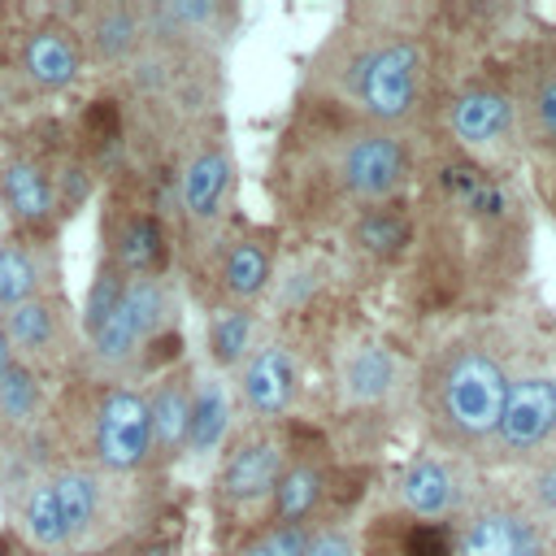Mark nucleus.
I'll return each mask as SVG.
<instances>
[{"instance_id":"4","label":"nucleus","mask_w":556,"mask_h":556,"mask_svg":"<svg viewBox=\"0 0 556 556\" xmlns=\"http://www.w3.org/2000/svg\"><path fill=\"white\" fill-rule=\"evenodd\" d=\"M504 391V326L500 317H482L430 339V348L413 361L408 408L430 452H447L478 465L486 443L495 439Z\"/></svg>"},{"instance_id":"15","label":"nucleus","mask_w":556,"mask_h":556,"mask_svg":"<svg viewBox=\"0 0 556 556\" xmlns=\"http://www.w3.org/2000/svg\"><path fill=\"white\" fill-rule=\"evenodd\" d=\"M491 473H482L473 460H460V456H447V452H413L387 482V508H400L408 517H421V521H439V526H452L469 504L473 495L482 491Z\"/></svg>"},{"instance_id":"26","label":"nucleus","mask_w":556,"mask_h":556,"mask_svg":"<svg viewBox=\"0 0 556 556\" xmlns=\"http://www.w3.org/2000/svg\"><path fill=\"white\" fill-rule=\"evenodd\" d=\"M182 547V504H169L143 534L130 539V556H178Z\"/></svg>"},{"instance_id":"10","label":"nucleus","mask_w":556,"mask_h":556,"mask_svg":"<svg viewBox=\"0 0 556 556\" xmlns=\"http://www.w3.org/2000/svg\"><path fill=\"white\" fill-rule=\"evenodd\" d=\"M83 74L87 52L65 4L0 9V104L65 96Z\"/></svg>"},{"instance_id":"11","label":"nucleus","mask_w":556,"mask_h":556,"mask_svg":"<svg viewBox=\"0 0 556 556\" xmlns=\"http://www.w3.org/2000/svg\"><path fill=\"white\" fill-rule=\"evenodd\" d=\"M235 148L226 117L204 122L174 156V261L235 217Z\"/></svg>"},{"instance_id":"14","label":"nucleus","mask_w":556,"mask_h":556,"mask_svg":"<svg viewBox=\"0 0 556 556\" xmlns=\"http://www.w3.org/2000/svg\"><path fill=\"white\" fill-rule=\"evenodd\" d=\"M9 352L17 365L39 374L48 387H61L78 365H83V330H78V308L70 304L65 291L26 300L9 313H0Z\"/></svg>"},{"instance_id":"5","label":"nucleus","mask_w":556,"mask_h":556,"mask_svg":"<svg viewBox=\"0 0 556 556\" xmlns=\"http://www.w3.org/2000/svg\"><path fill=\"white\" fill-rule=\"evenodd\" d=\"M48 460L96 465L109 473H169L156 460L143 387L74 369L52 391Z\"/></svg>"},{"instance_id":"2","label":"nucleus","mask_w":556,"mask_h":556,"mask_svg":"<svg viewBox=\"0 0 556 556\" xmlns=\"http://www.w3.org/2000/svg\"><path fill=\"white\" fill-rule=\"evenodd\" d=\"M486 4H413V0H361L348 4L300 70L308 96L334 100L369 126L426 143L434 117L460 70L486 52L460 43L495 22Z\"/></svg>"},{"instance_id":"27","label":"nucleus","mask_w":556,"mask_h":556,"mask_svg":"<svg viewBox=\"0 0 556 556\" xmlns=\"http://www.w3.org/2000/svg\"><path fill=\"white\" fill-rule=\"evenodd\" d=\"M313 530H295V526H265L252 539H243L235 552L226 556H304Z\"/></svg>"},{"instance_id":"22","label":"nucleus","mask_w":556,"mask_h":556,"mask_svg":"<svg viewBox=\"0 0 556 556\" xmlns=\"http://www.w3.org/2000/svg\"><path fill=\"white\" fill-rule=\"evenodd\" d=\"M356 556H456V547H452V526L421 521L382 504L361 521Z\"/></svg>"},{"instance_id":"6","label":"nucleus","mask_w":556,"mask_h":556,"mask_svg":"<svg viewBox=\"0 0 556 556\" xmlns=\"http://www.w3.org/2000/svg\"><path fill=\"white\" fill-rule=\"evenodd\" d=\"M187 361L182 352V287L174 274L165 278H130L109 321L83 343L87 374L122 378L148 387L169 365Z\"/></svg>"},{"instance_id":"3","label":"nucleus","mask_w":556,"mask_h":556,"mask_svg":"<svg viewBox=\"0 0 556 556\" xmlns=\"http://www.w3.org/2000/svg\"><path fill=\"white\" fill-rule=\"evenodd\" d=\"M417 165V139L369 126L334 100L295 91L265 165L274 226L287 243L339 239L361 213L408 195Z\"/></svg>"},{"instance_id":"19","label":"nucleus","mask_w":556,"mask_h":556,"mask_svg":"<svg viewBox=\"0 0 556 556\" xmlns=\"http://www.w3.org/2000/svg\"><path fill=\"white\" fill-rule=\"evenodd\" d=\"M65 291V261L61 239H35V235H0V313Z\"/></svg>"},{"instance_id":"18","label":"nucleus","mask_w":556,"mask_h":556,"mask_svg":"<svg viewBox=\"0 0 556 556\" xmlns=\"http://www.w3.org/2000/svg\"><path fill=\"white\" fill-rule=\"evenodd\" d=\"M348 274H400L408 248H413V200H387L369 213H361L343 235Z\"/></svg>"},{"instance_id":"28","label":"nucleus","mask_w":556,"mask_h":556,"mask_svg":"<svg viewBox=\"0 0 556 556\" xmlns=\"http://www.w3.org/2000/svg\"><path fill=\"white\" fill-rule=\"evenodd\" d=\"M304 556H356V530H352V526H326V530H313Z\"/></svg>"},{"instance_id":"17","label":"nucleus","mask_w":556,"mask_h":556,"mask_svg":"<svg viewBox=\"0 0 556 556\" xmlns=\"http://www.w3.org/2000/svg\"><path fill=\"white\" fill-rule=\"evenodd\" d=\"M78 43L87 52V65L117 74L143 43H148V26H143V0H91V4H65Z\"/></svg>"},{"instance_id":"9","label":"nucleus","mask_w":556,"mask_h":556,"mask_svg":"<svg viewBox=\"0 0 556 556\" xmlns=\"http://www.w3.org/2000/svg\"><path fill=\"white\" fill-rule=\"evenodd\" d=\"M430 139L447 143L452 152H460V156H469L495 174H513L526 161L504 48L478 52L460 70V78L452 83V91L439 104Z\"/></svg>"},{"instance_id":"30","label":"nucleus","mask_w":556,"mask_h":556,"mask_svg":"<svg viewBox=\"0 0 556 556\" xmlns=\"http://www.w3.org/2000/svg\"><path fill=\"white\" fill-rule=\"evenodd\" d=\"M0 556H35V552H30V547H26V543L4 526V530H0Z\"/></svg>"},{"instance_id":"13","label":"nucleus","mask_w":556,"mask_h":556,"mask_svg":"<svg viewBox=\"0 0 556 556\" xmlns=\"http://www.w3.org/2000/svg\"><path fill=\"white\" fill-rule=\"evenodd\" d=\"M517 135L530 161L556 152V26L539 22L530 30H513L504 39Z\"/></svg>"},{"instance_id":"24","label":"nucleus","mask_w":556,"mask_h":556,"mask_svg":"<svg viewBox=\"0 0 556 556\" xmlns=\"http://www.w3.org/2000/svg\"><path fill=\"white\" fill-rule=\"evenodd\" d=\"M261 339H265L261 308H213V313H204V361L222 378H230L252 356V348Z\"/></svg>"},{"instance_id":"16","label":"nucleus","mask_w":556,"mask_h":556,"mask_svg":"<svg viewBox=\"0 0 556 556\" xmlns=\"http://www.w3.org/2000/svg\"><path fill=\"white\" fill-rule=\"evenodd\" d=\"M230 395L243 421H287L304 417V395H308V361L282 339L265 334L252 356L230 374Z\"/></svg>"},{"instance_id":"29","label":"nucleus","mask_w":556,"mask_h":556,"mask_svg":"<svg viewBox=\"0 0 556 556\" xmlns=\"http://www.w3.org/2000/svg\"><path fill=\"white\" fill-rule=\"evenodd\" d=\"M534 195H539L543 213L556 222V152L534 161Z\"/></svg>"},{"instance_id":"1","label":"nucleus","mask_w":556,"mask_h":556,"mask_svg":"<svg viewBox=\"0 0 556 556\" xmlns=\"http://www.w3.org/2000/svg\"><path fill=\"white\" fill-rule=\"evenodd\" d=\"M408 200L413 248L395 274L404 321L452 330L508 313L530 269V208L513 178L426 139Z\"/></svg>"},{"instance_id":"12","label":"nucleus","mask_w":556,"mask_h":556,"mask_svg":"<svg viewBox=\"0 0 556 556\" xmlns=\"http://www.w3.org/2000/svg\"><path fill=\"white\" fill-rule=\"evenodd\" d=\"M452 547L456 556H556V534L526 508L508 478L491 473L452 521Z\"/></svg>"},{"instance_id":"8","label":"nucleus","mask_w":556,"mask_h":556,"mask_svg":"<svg viewBox=\"0 0 556 556\" xmlns=\"http://www.w3.org/2000/svg\"><path fill=\"white\" fill-rule=\"evenodd\" d=\"M282 252H287V235L274 222H252L235 213L200 248L174 261V278L182 295H191L204 313L261 308V300L274 287Z\"/></svg>"},{"instance_id":"20","label":"nucleus","mask_w":556,"mask_h":556,"mask_svg":"<svg viewBox=\"0 0 556 556\" xmlns=\"http://www.w3.org/2000/svg\"><path fill=\"white\" fill-rule=\"evenodd\" d=\"M143 26L152 39L222 52L239 26V4L230 0H143Z\"/></svg>"},{"instance_id":"32","label":"nucleus","mask_w":556,"mask_h":556,"mask_svg":"<svg viewBox=\"0 0 556 556\" xmlns=\"http://www.w3.org/2000/svg\"><path fill=\"white\" fill-rule=\"evenodd\" d=\"M65 556H130V543H122V547H104V552H65Z\"/></svg>"},{"instance_id":"31","label":"nucleus","mask_w":556,"mask_h":556,"mask_svg":"<svg viewBox=\"0 0 556 556\" xmlns=\"http://www.w3.org/2000/svg\"><path fill=\"white\" fill-rule=\"evenodd\" d=\"M9 369H13V352H9V339H4V326H0V382L9 378Z\"/></svg>"},{"instance_id":"7","label":"nucleus","mask_w":556,"mask_h":556,"mask_svg":"<svg viewBox=\"0 0 556 556\" xmlns=\"http://www.w3.org/2000/svg\"><path fill=\"white\" fill-rule=\"evenodd\" d=\"M287 465V421H243L226 439L208 478L213 556L235 552L243 539L269 526L278 478Z\"/></svg>"},{"instance_id":"25","label":"nucleus","mask_w":556,"mask_h":556,"mask_svg":"<svg viewBox=\"0 0 556 556\" xmlns=\"http://www.w3.org/2000/svg\"><path fill=\"white\" fill-rule=\"evenodd\" d=\"M500 478H508V486L526 500V508L556 534V456H543V460H534L517 473H500Z\"/></svg>"},{"instance_id":"23","label":"nucleus","mask_w":556,"mask_h":556,"mask_svg":"<svg viewBox=\"0 0 556 556\" xmlns=\"http://www.w3.org/2000/svg\"><path fill=\"white\" fill-rule=\"evenodd\" d=\"M235 395L230 378L222 374H200L195 378V400H191V426H187V447L182 460H217L226 439L235 434Z\"/></svg>"},{"instance_id":"21","label":"nucleus","mask_w":556,"mask_h":556,"mask_svg":"<svg viewBox=\"0 0 556 556\" xmlns=\"http://www.w3.org/2000/svg\"><path fill=\"white\" fill-rule=\"evenodd\" d=\"M195 378H200V369H195L191 361H178V365H169L165 374H156V378L143 387L148 417H152L156 460H161V469H169V473H174V465L182 460V447H187Z\"/></svg>"}]
</instances>
